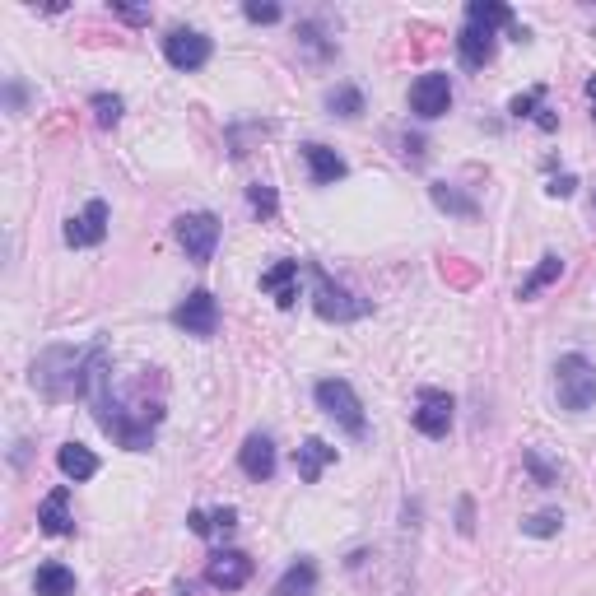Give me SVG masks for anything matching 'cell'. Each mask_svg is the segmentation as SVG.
<instances>
[{
	"label": "cell",
	"mask_w": 596,
	"mask_h": 596,
	"mask_svg": "<svg viewBox=\"0 0 596 596\" xmlns=\"http://www.w3.org/2000/svg\"><path fill=\"white\" fill-rule=\"evenodd\" d=\"M173 233H177V243H182V252H187L196 266H205V261L215 257V247H219V219L215 215H205V210L182 215L173 224Z\"/></svg>",
	"instance_id": "cell-3"
},
{
	"label": "cell",
	"mask_w": 596,
	"mask_h": 596,
	"mask_svg": "<svg viewBox=\"0 0 596 596\" xmlns=\"http://www.w3.org/2000/svg\"><path fill=\"white\" fill-rule=\"evenodd\" d=\"M559 275H564V261H559V257H541V266H536L531 280L522 285V298H536L545 285H550V280H559Z\"/></svg>",
	"instance_id": "cell-22"
},
{
	"label": "cell",
	"mask_w": 596,
	"mask_h": 596,
	"mask_svg": "<svg viewBox=\"0 0 596 596\" xmlns=\"http://www.w3.org/2000/svg\"><path fill=\"white\" fill-rule=\"evenodd\" d=\"M173 322L182 326L187 336H215V326H219V303H215V294H205V289L187 294L182 303H177Z\"/></svg>",
	"instance_id": "cell-7"
},
{
	"label": "cell",
	"mask_w": 596,
	"mask_h": 596,
	"mask_svg": "<svg viewBox=\"0 0 596 596\" xmlns=\"http://www.w3.org/2000/svg\"><path fill=\"white\" fill-rule=\"evenodd\" d=\"M317 592V564L312 559H298L280 573V583H275V596H312Z\"/></svg>",
	"instance_id": "cell-18"
},
{
	"label": "cell",
	"mask_w": 596,
	"mask_h": 596,
	"mask_svg": "<svg viewBox=\"0 0 596 596\" xmlns=\"http://www.w3.org/2000/svg\"><path fill=\"white\" fill-rule=\"evenodd\" d=\"M555 392L559 406L583 415V410L596 406V364H587L583 354H564L555 364Z\"/></svg>",
	"instance_id": "cell-1"
},
{
	"label": "cell",
	"mask_w": 596,
	"mask_h": 596,
	"mask_svg": "<svg viewBox=\"0 0 596 596\" xmlns=\"http://www.w3.org/2000/svg\"><path fill=\"white\" fill-rule=\"evenodd\" d=\"M522 461H527V471L536 475V485H555V480H559V475L550 471V466H545V461L536 457V452H522Z\"/></svg>",
	"instance_id": "cell-28"
},
{
	"label": "cell",
	"mask_w": 596,
	"mask_h": 596,
	"mask_svg": "<svg viewBox=\"0 0 596 596\" xmlns=\"http://www.w3.org/2000/svg\"><path fill=\"white\" fill-rule=\"evenodd\" d=\"M303 159H308V173L312 182H340L345 177V159H340L336 149H326V145H303Z\"/></svg>",
	"instance_id": "cell-17"
},
{
	"label": "cell",
	"mask_w": 596,
	"mask_h": 596,
	"mask_svg": "<svg viewBox=\"0 0 596 596\" xmlns=\"http://www.w3.org/2000/svg\"><path fill=\"white\" fill-rule=\"evenodd\" d=\"M243 14L252 19V24H275V19H280V5H257V0H252Z\"/></svg>",
	"instance_id": "cell-29"
},
{
	"label": "cell",
	"mask_w": 596,
	"mask_h": 596,
	"mask_svg": "<svg viewBox=\"0 0 596 596\" xmlns=\"http://www.w3.org/2000/svg\"><path fill=\"white\" fill-rule=\"evenodd\" d=\"M326 108L336 112V117H359V112H364V98H359V89H350V84H336V89L326 94Z\"/></svg>",
	"instance_id": "cell-21"
},
{
	"label": "cell",
	"mask_w": 596,
	"mask_h": 596,
	"mask_svg": "<svg viewBox=\"0 0 596 596\" xmlns=\"http://www.w3.org/2000/svg\"><path fill=\"white\" fill-rule=\"evenodd\" d=\"M261 289H266L280 308H294L298 303V261H275L271 271L261 275Z\"/></svg>",
	"instance_id": "cell-13"
},
{
	"label": "cell",
	"mask_w": 596,
	"mask_h": 596,
	"mask_svg": "<svg viewBox=\"0 0 596 596\" xmlns=\"http://www.w3.org/2000/svg\"><path fill=\"white\" fill-rule=\"evenodd\" d=\"M187 527L196 531V536H210V513H201V508H196V513L187 517Z\"/></svg>",
	"instance_id": "cell-31"
},
{
	"label": "cell",
	"mask_w": 596,
	"mask_h": 596,
	"mask_svg": "<svg viewBox=\"0 0 596 596\" xmlns=\"http://www.w3.org/2000/svg\"><path fill=\"white\" fill-rule=\"evenodd\" d=\"M457 56H461V61H466L471 70L489 66V61H494V33H485V28L466 24V28L457 33Z\"/></svg>",
	"instance_id": "cell-14"
},
{
	"label": "cell",
	"mask_w": 596,
	"mask_h": 596,
	"mask_svg": "<svg viewBox=\"0 0 596 596\" xmlns=\"http://www.w3.org/2000/svg\"><path fill=\"white\" fill-rule=\"evenodd\" d=\"M317 406H322L345 434H354V438L364 434V406H359V396H354V387L345 378H322L317 382Z\"/></svg>",
	"instance_id": "cell-2"
},
{
	"label": "cell",
	"mask_w": 596,
	"mask_h": 596,
	"mask_svg": "<svg viewBox=\"0 0 596 596\" xmlns=\"http://www.w3.org/2000/svg\"><path fill=\"white\" fill-rule=\"evenodd\" d=\"M312 280H317V312H322L326 322H354V317H364L368 312V303L364 298H354V294H345L340 285H331V275L326 271H312Z\"/></svg>",
	"instance_id": "cell-4"
},
{
	"label": "cell",
	"mask_w": 596,
	"mask_h": 596,
	"mask_svg": "<svg viewBox=\"0 0 596 596\" xmlns=\"http://www.w3.org/2000/svg\"><path fill=\"white\" fill-rule=\"evenodd\" d=\"M38 527L47 531V536H70V531H75V517H70V489L66 485H56L52 494L42 499Z\"/></svg>",
	"instance_id": "cell-11"
},
{
	"label": "cell",
	"mask_w": 596,
	"mask_h": 596,
	"mask_svg": "<svg viewBox=\"0 0 596 596\" xmlns=\"http://www.w3.org/2000/svg\"><path fill=\"white\" fill-rule=\"evenodd\" d=\"M587 98H592V108H596V75L587 80ZM592 117H596V112H592Z\"/></svg>",
	"instance_id": "cell-34"
},
{
	"label": "cell",
	"mask_w": 596,
	"mask_h": 596,
	"mask_svg": "<svg viewBox=\"0 0 596 596\" xmlns=\"http://www.w3.org/2000/svg\"><path fill=\"white\" fill-rule=\"evenodd\" d=\"M536 103H541V89H531V94L513 98V117H531V112H536Z\"/></svg>",
	"instance_id": "cell-30"
},
{
	"label": "cell",
	"mask_w": 596,
	"mask_h": 596,
	"mask_svg": "<svg viewBox=\"0 0 596 596\" xmlns=\"http://www.w3.org/2000/svg\"><path fill=\"white\" fill-rule=\"evenodd\" d=\"M33 592L38 596H75V573L66 569V564H42L38 578H33Z\"/></svg>",
	"instance_id": "cell-20"
},
{
	"label": "cell",
	"mask_w": 596,
	"mask_h": 596,
	"mask_svg": "<svg viewBox=\"0 0 596 596\" xmlns=\"http://www.w3.org/2000/svg\"><path fill=\"white\" fill-rule=\"evenodd\" d=\"M233 527H238V513H233V508L210 513V536H233Z\"/></svg>",
	"instance_id": "cell-27"
},
{
	"label": "cell",
	"mask_w": 596,
	"mask_h": 596,
	"mask_svg": "<svg viewBox=\"0 0 596 596\" xmlns=\"http://www.w3.org/2000/svg\"><path fill=\"white\" fill-rule=\"evenodd\" d=\"M466 24L485 28V33H494V28H513V10L499 5V0H471V5H466Z\"/></svg>",
	"instance_id": "cell-19"
},
{
	"label": "cell",
	"mask_w": 596,
	"mask_h": 596,
	"mask_svg": "<svg viewBox=\"0 0 596 596\" xmlns=\"http://www.w3.org/2000/svg\"><path fill=\"white\" fill-rule=\"evenodd\" d=\"M103 238H108V205L103 201H89L80 215H70V224H66L70 247H98Z\"/></svg>",
	"instance_id": "cell-9"
},
{
	"label": "cell",
	"mask_w": 596,
	"mask_h": 596,
	"mask_svg": "<svg viewBox=\"0 0 596 596\" xmlns=\"http://www.w3.org/2000/svg\"><path fill=\"white\" fill-rule=\"evenodd\" d=\"M410 108L424 122H434V117H443L452 108V84H447L443 70H429V75H420V80L410 84Z\"/></svg>",
	"instance_id": "cell-5"
},
{
	"label": "cell",
	"mask_w": 596,
	"mask_h": 596,
	"mask_svg": "<svg viewBox=\"0 0 596 596\" xmlns=\"http://www.w3.org/2000/svg\"><path fill=\"white\" fill-rule=\"evenodd\" d=\"M56 466H61L66 480H94V475H98V457L84 443H66V447H61V452H56Z\"/></svg>",
	"instance_id": "cell-16"
},
{
	"label": "cell",
	"mask_w": 596,
	"mask_h": 596,
	"mask_svg": "<svg viewBox=\"0 0 596 596\" xmlns=\"http://www.w3.org/2000/svg\"><path fill=\"white\" fill-rule=\"evenodd\" d=\"M336 461V447H326L322 438H308V443L298 447V457H294V466H298V480H308V485H317L322 480V471Z\"/></svg>",
	"instance_id": "cell-15"
},
{
	"label": "cell",
	"mask_w": 596,
	"mask_h": 596,
	"mask_svg": "<svg viewBox=\"0 0 596 596\" xmlns=\"http://www.w3.org/2000/svg\"><path fill=\"white\" fill-rule=\"evenodd\" d=\"M238 466H243V475H252V480H271L275 475V443L266 434H252L243 443V452H238Z\"/></svg>",
	"instance_id": "cell-12"
},
{
	"label": "cell",
	"mask_w": 596,
	"mask_h": 596,
	"mask_svg": "<svg viewBox=\"0 0 596 596\" xmlns=\"http://www.w3.org/2000/svg\"><path fill=\"white\" fill-rule=\"evenodd\" d=\"M559 522H564L559 513H536V517H527V522H522V531H527V536H555Z\"/></svg>",
	"instance_id": "cell-26"
},
{
	"label": "cell",
	"mask_w": 596,
	"mask_h": 596,
	"mask_svg": "<svg viewBox=\"0 0 596 596\" xmlns=\"http://www.w3.org/2000/svg\"><path fill=\"white\" fill-rule=\"evenodd\" d=\"M573 187H578L573 177H555V182H550V196H573Z\"/></svg>",
	"instance_id": "cell-33"
},
{
	"label": "cell",
	"mask_w": 596,
	"mask_h": 596,
	"mask_svg": "<svg viewBox=\"0 0 596 596\" xmlns=\"http://www.w3.org/2000/svg\"><path fill=\"white\" fill-rule=\"evenodd\" d=\"M247 201H252V210H257L261 219H271L275 210H280V196H275V187H266V182H252V187H247Z\"/></svg>",
	"instance_id": "cell-24"
},
{
	"label": "cell",
	"mask_w": 596,
	"mask_h": 596,
	"mask_svg": "<svg viewBox=\"0 0 596 596\" xmlns=\"http://www.w3.org/2000/svg\"><path fill=\"white\" fill-rule=\"evenodd\" d=\"M112 10L122 14L126 24H145V19H149V10H131V5H112Z\"/></svg>",
	"instance_id": "cell-32"
},
{
	"label": "cell",
	"mask_w": 596,
	"mask_h": 596,
	"mask_svg": "<svg viewBox=\"0 0 596 596\" xmlns=\"http://www.w3.org/2000/svg\"><path fill=\"white\" fill-rule=\"evenodd\" d=\"M94 117H98V126H117L122 122V98L117 94H94Z\"/></svg>",
	"instance_id": "cell-25"
},
{
	"label": "cell",
	"mask_w": 596,
	"mask_h": 596,
	"mask_svg": "<svg viewBox=\"0 0 596 596\" xmlns=\"http://www.w3.org/2000/svg\"><path fill=\"white\" fill-rule=\"evenodd\" d=\"M434 205H443V210H452V215H475V201H471V196L452 191L447 182H438V187H434Z\"/></svg>",
	"instance_id": "cell-23"
},
{
	"label": "cell",
	"mask_w": 596,
	"mask_h": 596,
	"mask_svg": "<svg viewBox=\"0 0 596 596\" xmlns=\"http://www.w3.org/2000/svg\"><path fill=\"white\" fill-rule=\"evenodd\" d=\"M205 578H210V587H219V592H238V587H247V578H252V559H247L243 550H219V555L210 559Z\"/></svg>",
	"instance_id": "cell-10"
},
{
	"label": "cell",
	"mask_w": 596,
	"mask_h": 596,
	"mask_svg": "<svg viewBox=\"0 0 596 596\" xmlns=\"http://www.w3.org/2000/svg\"><path fill=\"white\" fill-rule=\"evenodd\" d=\"M415 429L424 438H447V429H452V396L438 392V387H424L420 410H415Z\"/></svg>",
	"instance_id": "cell-8"
},
{
	"label": "cell",
	"mask_w": 596,
	"mask_h": 596,
	"mask_svg": "<svg viewBox=\"0 0 596 596\" xmlns=\"http://www.w3.org/2000/svg\"><path fill=\"white\" fill-rule=\"evenodd\" d=\"M163 56H168V66L177 70H201L210 61V38L196 33V28H173L168 38H163Z\"/></svg>",
	"instance_id": "cell-6"
}]
</instances>
